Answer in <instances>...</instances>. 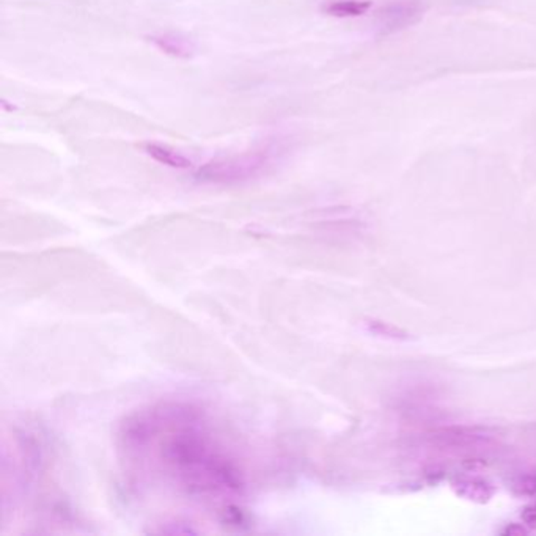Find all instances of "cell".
I'll return each instance as SVG.
<instances>
[{
	"mask_svg": "<svg viewBox=\"0 0 536 536\" xmlns=\"http://www.w3.org/2000/svg\"><path fill=\"white\" fill-rule=\"evenodd\" d=\"M271 164V151H255L241 156L223 157L200 167L195 176L206 183H236L263 174Z\"/></svg>",
	"mask_w": 536,
	"mask_h": 536,
	"instance_id": "1",
	"label": "cell"
},
{
	"mask_svg": "<svg viewBox=\"0 0 536 536\" xmlns=\"http://www.w3.org/2000/svg\"><path fill=\"white\" fill-rule=\"evenodd\" d=\"M422 14V0H393L378 13V32L380 35H390L403 31L420 21Z\"/></svg>",
	"mask_w": 536,
	"mask_h": 536,
	"instance_id": "2",
	"label": "cell"
},
{
	"mask_svg": "<svg viewBox=\"0 0 536 536\" xmlns=\"http://www.w3.org/2000/svg\"><path fill=\"white\" fill-rule=\"evenodd\" d=\"M450 488L459 499L476 505H486L495 495L494 484L480 476H455L450 482Z\"/></svg>",
	"mask_w": 536,
	"mask_h": 536,
	"instance_id": "3",
	"label": "cell"
},
{
	"mask_svg": "<svg viewBox=\"0 0 536 536\" xmlns=\"http://www.w3.org/2000/svg\"><path fill=\"white\" fill-rule=\"evenodd\" d=\"M151 42L159 51L167 55L178 57V59H189L195 52L193 42L186 36L175 35V33H164V35L151 36Z\"/></svg>",
	"mask_w": 536,
	"mask_h": 536,
	"instance_id": "4",
	"label": "cell"
},
{
	"mask_svg": "<svg viewBox=\"0 0 536 536\" xmlns=\"http://www.w3.org/2000/svg\"><path fill=\"white\" fill-rule=\"evenodd\" d=\"M371 8L370 0H331L324 5V12L335 18H357Z\"/></svg>",
	"mask_w": 536,
	"mask_h": 536,
	"instance_id": "5",
	"label": "cell"
},
{
	"mask_svg": "<svg viewBox=\"0 0 536 536\" xmlns=\"http://www.w3.org/2000/svg\"><path fill=\"white\" fill-rule=\"evenodd\" d=\"M146 153L150 155L157 163L164 164L172 169H187L191 167V161L186 156H183L178 151L172 150L169 146H164L159 144H150L145 146Z\"/></svg>",
	"mask_w": 536,
	"mask_h": 536,
	"instance_id": "6",
	"label": "cell"
},
{
	"mask_svg": "<svg viewBox=\"0 0 536 536\" xmlns=\"http://www.w3.org/2000/svg\"><path fill=\"white\" fill-rule=\"evenodd\" d=\"M365 327H367L370 334H373L376 337L393 340V342H408L410 338L409 332L404 331V329L392 324V323H387V321L367 320L365 321Z\"/></svg>",
	"mask_w": 536,
	"mask_h": 536,
	"instance_id": "7",
	"label": "cell"
},
{
	"mask_svg": "<svg viewBox=\"0 0 536 536\" xmlns=\"http://www.w3.org/2000/svg\"><path fill=\"white\" fill-rule=\"evenodd\" d=\"M514 493L519 495H535L536 494V474L521 476L514 483Z\"/></svg>",
	"mask_w": 536,
	"mask_h": 536,
	"instance_id": "8",
	"label": "cell"
},
{
	"mask_svg": "<svg viewBox=\"0 0 536 536\" xmlns=\"http://www.w3.org/2000/svg\"><path fill=\"white\" fill-rule=\"evenodd\" d=\"M531 527H527L525 524H518V522H510L502 529L499 533L502 536H525L531 533Z\"/></svg>",
	"mask_w": 536,
	"mask_h": 536,
	"instance_id": "9",
	"label": "cell"
},
{
	"mask_svg": "<svg viewBox=\"0 0 536 536\" xmlns=\"http://www.w3.org/2000/svg\"><path fill=\"white\" fill-rule=\"evenodd\" d=\"M521 519L527 527L536 529V502H531L529 505L524 506V510L521 512Z\"/></svg>",
	"mask_w": 536,
	"mask_h": 536,
	"instance_id": "10",
	"label": "cell"
}]
</instances>
